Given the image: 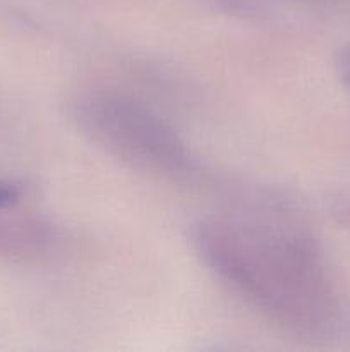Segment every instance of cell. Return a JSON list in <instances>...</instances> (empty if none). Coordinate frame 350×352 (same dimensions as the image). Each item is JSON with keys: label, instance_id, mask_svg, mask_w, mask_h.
<instances>
[{"label": "cell", "instance_id": "3957f363", "mask_svg": "<svg viewBox=\"0 0 350 352\" xmlns=\"http://www.w3.org/2000/svg\"><path fill=\"white\" fill-rule=\"evenodd\" d=\"M338 69H340V76H342V79L350 88V47H347L345 50L340 54Z\"/></svg>", "mask_w": 350, "mask_h": 352}, {"label": "cell", "instance_id": "6da1fadb", "mask_svg": "<svg viewBox=\"0 0 350 352\" xmlns=\"http://www.w3.org/2000/svg\"><path fill=\"white\" fill-rule=\"evenodd\" d=\"M199 256L254 308L297 332L331 323L335 296L314 244L295 229L242 215L192 227Z\"/></svg>", "mask_w": 350, "mask_h": 352}, {"label": "cell", "instance_id": "7a4b0ae2", "mask_svg": "<svg viewBox=\"0 0 350 352\" xmlns=\"http://www.w3.org/2000/svg\"><path fill=\"white\" fill-rule=\"evenodd\" d=\"M71 113L82 136L134 170L158 177L192 170V155L177 131L134 100L89 93L72 103Z\"/></svg>", "mask_w": 350, "mask_h": 352}]
</instances>
